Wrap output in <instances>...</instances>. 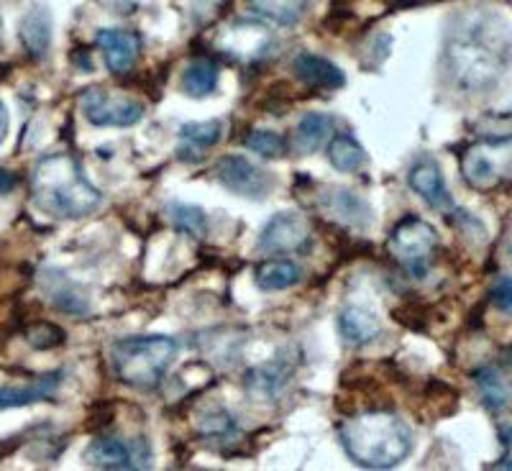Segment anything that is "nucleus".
<instances>
[{
  "label": "nucleus",
  "instance_id": "14",
  "mask_svg": "<svg viewBox=\"0 0 512 471\" xmlns=\"http://www.w3.org/2000/svg\"><path fill=\"white\" fill-rule=\"evenodd\" d=\"M292 72L297 75V80L315 90H338L346 85V75L338 64L310 52L297 54L292 62Z\"/></svg>",
  "mask_w": 512,
  "mask_h": 471
},
{
  "label": "nucleus",
  "instance_id": "2",
  "mask_svg": "<svg viewBox=\"0 0 512 471\" xmlns=\"http://www.w3.org/2000/svg\"><path fill=\"white\" fill-rule=\"evenodd\" d=\"M31 195L34 203L54 218H85L103 203L98 187L85 177L80 162L70 154H52L36 164Z\"/></svg>",
  "mask_w": 512,
  "mask_h": 471
},
{
  "label": "nucleus",
  "instance_id": "4",
  "mask_svg": "<svg viewBox=\"0 0 512 471\" xmlns=\"http://www.w3.org/2000/svg\"><path fill=\"white\" fill-rule=\"evenodd\" d=\"M448 72L464 90H487L502 75V49L482 26H469L454 34L446 49Z\"/></svg>",
  "mask_w": 512,
  "mask_h": 471
},
{
  "label": "nucleus",
  "instance_id": "1",
  "mask_svg": "<svg viewBox=\"0 0 512 471\" xmlns=\"http://www.w3.org/2000/svg\"><path fill=\"white\" fill-rule=\"evenodd\" d=\"M338 438L346 456L364 469H392L413 451L408 423L387 410H369L344 420Z\"/></svg>",
  "mask_w": 512,
  "mask_h": 471
},
{
  "label": "nucleus",
  "instance_id": "13",
  "mask_svg": "<svg viewBox=\"0 0 512 471\" xmlns=\"http://www.w3.org/2000/svg\"><path fill=\"white\" fill-rule=\"evenodd\" d=\"M62 379L64 372H49L26 384H3L0 387V410L26 408V405L52 400L59 387H62Z\"/></svg>",
  "mask_w": 512,
  "mask_h": 471
},
{
  "label": "nucleus",
  "instance_id": "18",
  "mask_svg": "<svg viewBox=\"0 0 512 471\" xmlns=\"http://www.w3.org/2000/svg\"><path fill=\"white\" fill-rule=\"evenodd\" d=\"M303 280V269L290 259H267L256 267V287L264 292L290 290Z\"/></svg>",
  "mask_w": 512,
  "mask_h": 471
},
{
  "label": "nucleus",
  "instance_id": "8",
  "mask_svg": "<svg viewBox=\"0 0 512 471\" xmlns=\"http://www.w3.org/2000/svg\"><path fill=\"white\" fill-rule=\"evenodd\" d=\"M152 459V448L144 438L128 443L116 436H100L85 448V461L95 469H146Z\"/></svg>",
  "mask_w": 512,
  "mask_h": 471
},
{
  "label": "nucleus",
  "instance_id": "3",
  "mask_svg": "<svg viewBox=\"0 0 512 471\" xmlns=\"http://www.w3.org/2000/svg\"><path fill=\"white\" fill-rule=\"evenodd\" d=\"M177 359V341L169 336H131L111 346V369L118 382L146 390L164 379Z\"/></svg>",
  "mask_w": 512,
  "mask_h": 471
},
{
  "label": "nucleus",
  "instance_id": "26",
  "mask_svg": "<svg viewBox=\"0 0 512 471\" xmlns=\"http://www.w3.org/2000/svg\"><path fill=\"white\" fill-rule=\"evenodd\" d=\"M167 218L172 221V226L177 231L187 233V236H205L208 231V218H205L203 210L198 205H187V203H169L167 205Z\"/></svg>",
  "mask_w": 512,
  "mask_h": 471
},
{
  "label": "nucleus",
  "instance_id": "21",
  "mask_svg": "<svg viewBox=\"0 0 512 471\" xmlns=\"http://www.w3.org/2000/svg\"><path fill=\"white\" fill-rule=\"evenodd\" d=\"M333 131V118L328 113H305L297 123L295 131V141L297 149L303 154H313L318 152L320 144L331 136Z\"/></svg>",
  "mask_w": 512,
  "mask_h": 471
},
{
  "label": "nucleus",
  "instance_id": "11",
  "mask_svg": "<svg viewBox=\"0 0 512 471\" xmlns=\"http://www.w3.org/2000/svg\"><path fill=\"white\" fill-rule=\"evenodd\" d=\"M95 44H98L100 54H103L105 67L113 72V75H123L134 67L136 57H139L141 39L136 31L126 29H103L95 36Z\"/></svg>",
  "mask_w": 512,
  "mask_h": 471
},
{
  "label": "nucleus",
  "instance_id": "12",
  "mask_svg": "<svg viewBox=\"0 0 512 471\" xmlns=\"http://www.w3.org/2000/svg\"><path fill=\"white\" fill-rule=\"evenodd\" d=\"M408 182L410 187H413V192H418L420 198L431 205V208H438V210L454 208L451 195H448L446 180H443L441 167H438V162L433 157H420L418 162L410 167Z\"/></svg>",
  "mask_w": 512,
  "mask_h": 471
},
{
  "label": "nucleus",
  "instance_id": "6",
  "mask_svg": "<svg viewBox=\"0 0 512 471\" xmlns=\"http://www.w3.org/2000/svg\"><path fill=\"white\" fill-rule=\"evenodd\" d=\"M438 249V231L418 216L402 218L390 233L387 251L395 262L408 269L413 277H423Z\"/></svg>",
  "mask_w": 512,
  "mask_h": 471
},
{
  "label": "nucleus",
  "instance_id": "28",
  "mask_svg": "<svg viewBox=\"0 0 512 471\" xmlns=\"http://www.w3.org/2000/svg\"><path fill=\"white\" fill-rule=\"evenodd\" d=\"M223 136V123L221 121H200V123H185L180 128V139L187 141L190 146H216Z\"/></svg>",
  "mask_w": 512,
  "mask_h": 471
},
{
  "label": "nucleus",
  "instance_id": "22",
  "mask_svg": "<svg viewBox=\"0 0 512 471\" xmlns=\"http://www.w3.org/2000/svg\"><path fill=\"white\" fill-rule=\"evenodd\" d=\"M47 295H49V303L54 305L57 310L67 315H88V300L72 285L70 280H64L59 274H49L47 280Z\"/></svg>",
  "mask_w": 512,
  "mask_h": 471
},
{
  "label": "nucleus",
  "instance_id": "7",
  "mask_svg": "<svg viewBox=\"0 0 512 471\" xmlns=\"http://www.w3.org/2000/svg\"><path fill=\"white\" fill-rule=\"evenodd\" d=\"M80 108L93 126L128 128L144 118V105L139 100L113 95L103 88H90L80 98Z\"/></svg>",
  "mask_w": 512,
  "mask_h": 471
},
{
  "label": "nucleus",
  "instance_id": "17",
  "mask_svg": "<svg viewBox=\"0 0 512 471\" xmlns=\"http://www.w3.org/2000/svg\"><path fill=\"white\" fill-rule=\"evenodd\" d=\"M18 36H21V44H24L31 57H44L52 47V13L44 6L31 8L21 18Z\"/></svg>",
  "mask_w": 512,
  "mask_h": 471
},
{
  "label": "nucleus",
  "instance_id": "20",
  "mask_svg": "<svg viewBox=\"0 0 512 471\" xmlns=\"http://www.w3.org/2000/svg\"><path fill=\"white\" fill-rule=\"evenodd\" d=\"M474 382L479 387V395H482L484 408L489 413H502V410L510 405V387L502 379V374L495 367H482L474 372Z\"/></svg>",
  "mask_w": 512,
  "mask_h": 471
},
{
  "label": "nucleus",
  "instance_id": "5",
  "mask_svg": "<svg viewBox=\"0 0 512 471\" xmlns=\"http://www.w3.org/2000/svg\"><path fill=\"white\" fill-rule=\"evenodd\" d=\"M461 175L466 185L479 192L512 185V134L492 136L469 146L461 154Z\"/></svg>",
  "mask_w": 512,
  "mask_h": 471
},
{
  "label": "nucleus",
  "instance_id": "24",
  "mask_svg": "<svg viewBox=\"0 0 512 471\" xmlns=\"http://www.w3.org/2000/svg\"><path fill=\"white\" fill-rule=\"evenodd\" d=\"M328 162L338 172H356L367 162V152L351 134H338L328 146Z\"/></svg>",
  "mask_w": 512,
  "mask_h": 471
},
{
  "label": "nucleus",
  "instance_id": "30",
  "mask_svg": "<svg viewBox=\"0 0 512 471\" xmlns=\"http://www.w3.org/2000/svg\"><path fill=\"white\" fill-rule=\"evenodd\" d=\"M26 341H29L34 349H54V346L64 344V331L59 326H54V323H47V320H39V323H34V326L26 331Z\"/></svg>",
  "mask_w": 512,
  "mask_h": 471
},
{
  "label": "nucleus",
  "instance_id": "9",
  "mask_svg": "<svg viewBox=\"0 0 512 471\" xmlns=\"http://www.w3.org/2000/svg\"><path fill=\"white\" fill-rule=\"evenodd\" d=\"M216 177L223 187H228L236 195H244V198H267L269 190L274 187V177L267 169H259L239 154L218 159Z\"/></svg>",
  "mask_w": 512,
  "mask_h": 471
},
{
  "label": "nucleus",
  "instance_id": "27",
  "mask_svg": "<svg viewBox=\"0 0 512 471\" xmlns=\"http://www.w3.org/2000/svg\"><path fill=\"white\" fill-rule=\"evenodd\" d=\"M246 146L264 159H282L290 154V141L277 131H267V128H254L246 136Z\"/></svg>",
  "mask_w": 512,
  "mask_h": 471
},
{
  "label": "nucleus",
  "instance_id": "25",
  "mask_svg": "<svg viewBox=\"0 0 512 471\" xmlns=\"http://www.w3.org/2000/svg\"><path fill=\"white\" fill-rule=\"evenodd\" d=\"M218 85V67L210 59H195L182 75V90L190 98H205L216 90Z\"/></svg>",
  "mask_w": 512,
  "mask_h": 471
},
{
  "label": "nucleus",
  "instance_id": "23",
  "mask_svg": "<svg viewBox=\"0 0 512 471\" xmlns=\"http://www.w3.org/2000/svg\"><path fill=\"white\" fill-rule=\"evenodd\" d=\"M290 377L292 372L287 364H282V361H269L264 367L254 369V372L249 374V379H246V384H249V390L254 392V395L274 397L285 390Z\"/></svg>",
  "mask_w": 512,
  "mask_h": 471
},
{
  "label": "nucleus",
  "instance_id": "34",
  "mask_svg": "<svg viewBox=\"0 0 512 471\" xmlns=\"http://www.w3.org/2000/svg\"><path fill=\"white\" fill-rule=\"evenodd\" d=\"M0 47H3V21H0Z\"/></svg>",
  "mask_w": 512,
  "mask_h": 471
},
{
  "label": "nucleus",
  "instance_id": "10",
  "mask_svg": "<svg viewBox=\"0 0 512 471\" xmlns=\"http://www.w3.org/2000/svg\"><path fill=\"white\" fill-rule=\"evenodd\" d=\"M310 241V228L300 213H277L272 216V221L264 226V231L259 233V249L264 254H287V251H300L305 249Z\"/></svg>",
  "mask_w": 512,
  "mask_h": 471
},
{
  "label": "nucleus",
  "instance_id": "19",
  "mask_svg": "<svg viewBox=\"0 0 512 471\" xmlns=\"http://www.w3.org/2000/svg\"><path fill=\"white\" fill-rule=\"evenodd\" d=\"M249 11L274 26H295L308 11V0H249Z\"/></svg>",
  "mask_w": 512,
  "mask_h": 471
},
{
  "label": "nucleus",
  "instance_id": "32",
  "mask_svg": "<svg viewBox=\"0 0 512 471\" xmlns=\"http://www.w3.org/2000/svg\"><path fill=\"white\" fill-rule=\"evenodd\" d=\"M16 185H18L16 175L8 172V169H0V192H11Z\"/></svg>",
  "mask_w": 512,
  "mask_h": 471
},
{
  "label": "nucleus",
  "instance_id": "33",
  "mask_svg": "<svg viewBox=\"0 0 512 471\" xmlns=\"http://www.w3.org/2000/svg\"><path fill=\"white\" fill-rule=\"evenodd\" d=\"M6 136H8V108L6 103L0 100V144L6 141Z\"/></svg>",
  "mask_w": 512,
  "mask_h": 471
},
{
  "label": "nucleus",
  "instance_id": "29",
  "mask_svg": "<svg viewBox=\"0 0 512 471\" xmlns=\"http://www.w3.org/2000/svg\"><path fill=\"white\" fill-rule=\"evenodd\" d=\"M198 431L203 433L205 438H231L236 436V420H233V415H228L226 410H213V413L205 415L203 420H200Z\"/></svg>",
  "mask_w": 512,
  "mask_h": 471
},
{
  "label": "nucleus",
  "instance_id": "31",
  "mask_svg": "<svg viewBox=\"0 0 512 471\" xmlns=\"http://www.w3.org/2000/svg\"><path fill=\"white\" fill-rule=\"evenodd\" d=\"M489 303L502 313H512V277H500L489 290Z\"/></svg>",
  "mask_w": 512,
  "mask_h": 471
},
{
  "label": "nucleus",
  "instance_id": "15",
  "mask_svg": "<svg viewBox=\"0 0 512 471\" xmlns=\"http://www.w3.org/2000/svg\"><path fill=\"white\" fill-rule=\"evenodd\" d=\"M320 208L344 226L367 228L372 223V208L359 195H354L351 190H341V187H331L326 195H320Z\"/></svg>",
  "mask_w": 512,
  "mask_h": 471
},
{
  "label": "nucleus",
  "instance_id": "16",
  "mask_svg": "<svg viewBox=\"0 0 512 471\" xmlns=\"http://www.w3.org/2000/svg\"><path fill=\"white\" fill-rule=\"evenodd\" d=\"M338 331L341 338L351 346L369 344L382 333V323H379L377 315L367 308H359V305H349L338 313Z\"/></svg>",
  "mask_w": 512,
  "mask_h": 471
}]
</instances>
